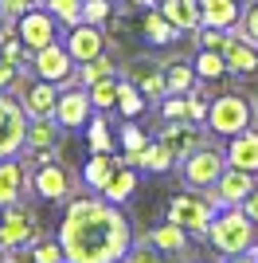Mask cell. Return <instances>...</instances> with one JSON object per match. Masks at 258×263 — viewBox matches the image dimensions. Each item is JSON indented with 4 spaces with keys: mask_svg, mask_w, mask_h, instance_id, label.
I'll use <instances>...</instances> for the list:
<instances>
[{
    "mask_svg": "<svg viewBox=\"0 0 258 263\" xmlns=\"http://www.w3.org/2000/svg\"><path fill=\"white\" fill-rule=\"evenodd\" d=\"M133 224L121 204H110L102 193H78L67 200L59 220V243L67 263H121L133 248Z\"/></svg>",
    "mask_w": 258,
    "mask_h": 263,
    "instance_id": "1",
    "label": "cell"
},
{
    "mask_svg": "<svg viewBox=\"0 0 258 263\" xmlns=\"http://www.w3.org/2000/svg\"><path fill=\"white\" fill-rule=\"evenodd\" d=\"M254 240H258V224L247 216L243 204H235V209H215L211 228H207V243H211V252L239 255V252H250Z\"/></svg>",
    "mask_w": 258,
    "mask_h": 263,
    "instance_id": "2",
    "label": "cell"
},
{
    "mask_svg": "<svg viewBox=\"0 0 258 263\" xmlns=\"http://www.w3.org/2000/svg\"><path fill=\"white\" fill-rule=\"evenodd\" d=\"M207 130L215 138H235V134L250 130L254 126V106H250V95H239V90H227V95H215L207 102Z\"/></svg>",
    "mask_w": 258,
    "mask_h": 263,
    "instance_id": "3",
    "label": "cell"
},
{
    "mask_svg": "<svg viewBox=\"0 0 258 263\" xmlns=\"http://www.w3.org/2000/svg\"><path fill=\"white\" fill-rule=\"evenodd\" d=\"M211 216H215V204L207 200V193H200V189H180V193H172L168 209H164V220L180 224L192 240H207Z\"/></svg>",
    "mask_w": 258,
    "mask_h": 263,
    "instance_id": "4",
    "label": "cell"
},
{
    "mask_svg": "<svg viewBox=\"0 0 258 263\" xmlns=\"http://www.w3.org/2000/svg\"><path fill=\"white\" fill-rule=\"evenodd\" d=\"M78 189H82V173H75L67 161L51 157V161H43L39 169H32V193L39 200H51V204H67L71 197H78Z\"/></svg>",
    "mask_w": 258,
    "mask_h": 263,
    "instance_id": "5",
    "label": "cell"
},
{
    "mask_svg": "<svg viewBox=\"0 0 258 263\" xmlns=\"http://www.w3.org/2000/svg\"><path fill=\"white\" fill-rule=\"evenodd\" d=\"M227 169V149H219V145H200L196 154H188L180 165H176V173H180V181L188 189H211L215 181H219V173Z\"/></svg>",
    "mask_w": 258,
    "mask_h": 263,
    "instance_id": "6",
    "label": "cell"
},
{
    "mask_svg": "<svg viewBox=\"0 0 258 263\" xmlns=\"http://www.w3.org/2000/svg\"><path fill=\"white\" fill-rule=\"evenodd\" d=\"M39 236H43L39 216H35L24 200H20V204H8V209H0V243H4L8 252H24V248H32Z\"/></svg>",
    "mask_w": 258,
    "mask_h": 263,
    "instance_id": "7",
    "label": "cell"
},
{
    "mask_svg": "<svg viewBox=\"0 0 258 263\" xmlns=\"http://www.w3.org/2000/svg\"><path fill=\"white\" fill-rule=\"evenodd\" d=\"M32 75L55 83L59 90H67V87L78 83V63L71 59V51L63 47V40H55V44H47L43 51L32 55Z\"/></svg>",
    "mask_w": 258,
    "mask_h": 263,
    "instance_id": "8",
    "label": "cell"
},
{
    "mask_svg": "<svg viewBox=\"0 0 258 263\" xmlns=\"http://www.w3.org/2000/svg\"><path fill=\"white\" fill-rule=\"evenodd\" d=\"M157 142L176 157V165L184 161L188 154H196L200 145L211 142V130H207L204 122H192V118H180V122H164L161 134H157Z\"/></svg>",
    "mask_w": 258,
    "mask_h": 263,
    "instance_id": "9",
    "label": "cell"
},
{
    "mask_svg": "<svg viewBox=\"0 0 258 263\" xmlns=\"http://www.w3.org/2000/svg\"><path fill=\"white\" fill-rule=\"evenodd\" d=\"M24 138H28V114L16 102V95L0 90V161L24 154Z\"/></svg>",
    "mask_w": 258,
    "mask_h": 263,
    "instance_id": "10",
    "label": "cell"
},
{
    "mask_svg": "<svg viewBox=\"0 0 258 263\" xmlns=\"http://www.w3.org/2000/svg\"><path fill=\"white\" fill-rule=\"evenodd\" d=\"M121 79H129L133 87L145 95L149 102H161L168 95V79H164V59H153V55H133L121 71Z\"/></svg>",
    "mask_w": 258,
    "mask_h": 263,
    "instance_id": "11",
    "label": "cell"
},
{
    "mask_svg": "<svg viewBox=\"0 0 258 263\" xmlns=\"http://www.w3.org/2000/svg\"><path fill=\"white\" fill-rule=\"evenodd\" d=\"M254 185H258L254 173L239 169V165H227L223 173H219V181H215L211 189H204V193H207V200H211L215 209H235V204H243V200L250 197Z\"/></svg>",
    "mask_w": 258,
    "mask_h": 263,
    "instance_id": "12",
    "label": "cell"
},
{
    "mask_svg": "<svg viewBox=\"0 0 258 263\" xmlns=\"http://www.w3.org/2000/svg\"><path fill=\"white\" fill-rule=\"evenodd\" d=\"M16 102L24 106L28 118H55V102H59V87L47 83V79H35V75H24L20 87L12 90Z\"/></svg>",
    "mask_w": 258,
    "mask_h": 263,
    "instance_id": "13",
    "label": "cell"
},
{
    "mask_svg": "<svg viewBox=\"0 0 258 263\" xmlns=\"http://www.w3.org/2000/svg\"><path fill=\"white\" fill-rule=\"evenodd\" d=\"M63 47L71 51V59L82 67V63H90V59H98V55H106L110 40H106V28L82 20V24H75V28L63 32Z\"/></svg>",
    "mask_w": 258,
    "mask_h": 263,
    "instance_id": "14",
    "label": "cell"
},
{
    "mask_svg": "<svg viewBox=\"0 0 258 263\" xmlns=\"http://www.w3.org/2000/svg\"><path fill=\"white\" fill-rule=\"evenodd\" d=\"M59 28H63V24L55 20L51 12L43 8H32V12H24L20 20H16V32H20V40L24 44H28V51H43V47L47 44H55V40H59Z\"/></svg>",
    "mask_w": 258,
    "mask_h": 263,
    "instance_id": "15",
    "label": "cell"
},
{
    "mask_svg": "<svg viewBox=\"0 0 258 263\" xmlns=\"http://www.w3.org/2000/svg\"><path fill=\"white\" fill-rule=\"evenodd\" d=\"M223 59H227V71H231V79H243V83L258 79V44H250L243 32H231V35H227Z\"/></svg>",
    "mask_w": 258,
    "mask_h": 263,
    "instance_id": "16",
    "label": "cell"
},
{
    "mask_svg": "<svg viewBox=\"0 0 258 263\" xmlns=\"http://www.w3.org/2000/svg\"><path fill=\"white\" fill-rule=\"evenodd\" d=\"M55 118H59V126H67V130L90 126V118H94V106H90V90H86L82 83H78V87L59 90V102H55Z\"/></svg>",
    "mask_w": 258,
    "mask_h": 263,
    "instance_id": "17",
    "label": "cell"
},
{
    "mask_svg": "<svg viewBox=\"0 0 258 263\" xmlns=\"http://www.w3.org/2000/svg\"><path fill=\"white\" fill-rule=\"evenodd\" d=\"M67 126L59 118H28V138H24V154H59L67 145Z\"/></svg>",
    "mask_w": 258,
    "mask_h": 263,
    "instance_id": "18",
    "label": "cell"
},
{
    "mask_svg": "<svg viewBox=\"0 0 258 263\" xmlns=\"http://www.w3.org/2000/svg\"><path fill=\"white\" fill-rule=\"evenodd\" d=\"M28 185H32V173H28L24 157H4V161H0V209L20 204Z\"/></svg>",
    "mask_w": 258,
    "mask_h": 263,
    "instance_id": "19",
    "label": "cell"
},
{
    "mask_svg": "<svg viewBox=\"0 0 258 263\" xmlns=\"http://www.w3.org/2000/svg\"><path fill=\"white\" fill-rule=\"evenodd\" d=\"M141 40H145V44L149 47H172L176 44V40H180V28H176V24L168 20V16H164L161 8H145V16H141Z\"/></svg>",
    "mask_w": 258,
    "mask_h": 263,
    "instance_id": "20",
    "label": "cell"
},
{
    "mask_svg": "<svg viewBox=\"0 0 258 263\" xmlns=\"http://www.w3.org/2000/svg\"><path fill=\"white\" fill-rule=\"evenodd\" d=\"M145 240H149L157 252H168V255H192V236H188L180 224H172V220H164V224L149 228V232H145Z\"/></svg>",
    "mask_w": 258,
    "mask_h": 263,
    "instance_id": "21",
    "label": "cell"
},
{
    "mask_svg": "<svg viewBox=\"0 0 258 263\" xmlns=\"http://www.w3.org/2000/svg\"><path fill=\"white\" fill-rule=\"evenodd\" d=\"M227 165H239V169L258 177V130L254 126L235 134V138H227Z\"/></svg>",
    "mask_w": 258,
    "mask_h": 263,
    "instance_id": "22",
    "label": "cell"
},
{
    "mask_svg": "<svg viewBox=\"0 0 258 263\" xmlns=\"http://www.w3.org/2000/svg\"><path fill=\"white\" fill-rule=\"evenodd\" d=\"M200 12H204L207 28L235 32L239 20H243V0H200Z\"/></svg>",
    "mask_w": 258,
    "mask_h": 263,
    "instance_id": "23",
    "label": "cell"
},
{
    "mask_svg": "<svg viewBox=\"0 0 258 263\" xmlns=\"http://www.w3.org/2000/svg\"><path fill=\"white\" fill-rule=\"evenodd\" d=\"M137 165H125L118 161V169L110 173V181L102 185V197L110 200V204H125V200H133V193H137Z\"/></svg>",
    "mask_w": 258,
    "mask_h": 263,
    "instance_id": "24",
    "label": "cell"
},
{
    "mask_svg": "<svg viewBox=\"0 0 258 263\" xmlns=\"http://www.w3.org/2000/svg\"><path fill=\"white\" fill-rule=\"evenodd\" d=\"M157 8L168 16L184 35H196L200 32V24H204V12H200V0H161Z\"/></svg>",
    "mask_w": 258,
    "mask_h": 263,
    "instance_id": "25",
    "label": "cell"
},
{
    "mask_svg": "<svg viewBox=\"0 0 258 263\" xmlns=\"http://www.w3.org/2000/svg\"><path fill=\"white\" fill-rule=\"evenodd\" d=\"M164 79H168V95H192L200 87L192 59H164Z\"/></svg>",
    "mask_w": 258,
    "mask_h": 263,
    "instance_id": "26",
    "label": "cell"
},
{
    "mask_svg": "<svg viewBox=\"0 0 258 263\" xmlns=\"http://www.w3.org/2000/svg\"><path fill=\"white\" fill-rule=\"evenodd\" d=\"M129 165H137L141 173H149V177H161V173H172V169H176V157H172L161 142H149L141 154H133Z\"/></svg>",
    "mask_w": 258,
    "mask_h": 263,
    "instance_id": "27",
    "label": "cell"
},
{
    "mask_svg": "<svg viewBox=\"0 0 258 263\" xmlns=\"http://www.w3.org/2000/svg\"><path fill=\"white\" fill-rule=\"evenodd\" d=\"M118 161L121 157H114V154H90V161H86V169H82V185L90 189V193H102V185H106L110 173L118 169Z\"/></svg>",
    "mask_w": 258,
    "mask_h": 263,
    "instance_id": "28",
    "label": "cell"
},
{
    "mask_svg": "<svg viewBox=\"0 0 258 263\" xmlns=\"http://www.w3.org/2000/svg\"><path fill=\"white\" fill-rule=\"evenodd\" d=\"M196 75H200V83H223L231 71H227V59H223V51H196Z\"/></svg>",
    "mask_w": 258,
    "mask_h": 263,
    "instance_id": "29",
    "label": "cell"
},
{
    "mask_svg": "<svg viewBox=\"0 0 258 263\" xmlns=\"http://www.w3.org/2000/svg\"><path fill=\"white\" fill-rule=\"evenodd\" d=\"M90 90V106L98 110V114H110V110H118V95H121V75H110L102 79V83H94Z\"/></svg>",
    "mask_w": 258,
    "mask_h": 263,
    "instance_id": "30",
    "label": "cell"
},
{
    "mask_svg": "<svg viewBox=\"0 0 258 263\" xmlns=\"http://www.w3.org/2000/svg\"><path fill=\"white\" fill-rule=\"evenodd\" d=\"M118 110H121V118H129V122H137L145 110H149V99L141 95L129 79H121V95H118Z\"/></svg>",
    "mask_w": 258,
    "mask_h": 263,
    "instance_id": "31",
    "label": "cell"
},
{
    "mask_svg": "<svg viewBox=\"0 0 258 263\" xmlns=\"http://www.w3.org/2000/svg\"><path fill=\"white\" fill-rule=\"evenodd\" d=\"M24 255H28V263H67V252H63V243H59V236L55 240L39 236L32 248H24Z\"/></svg>",
    "mask_w": 258,
    "mask_h": 263,
    "instance_id": "32",
    "label": "cell"
},
{
    "mask_svg": "<svg viewBox=\"0 0 258 263\" xmlns=\"http://www.w3.org/2000/svg\"><path fill=\"white\" fill-rule=\"evenodd\" d=\"M110 75H121L118 63H114L110 55H98V59L78 67V83H82V87H94V83H102V79H110Z\"/></svg>",
    "mask_w": 258,
    "mask_h": 263,
    "instance_id": "33",
    "label": "cell"
},
{
    "mask_svg": "<svg viewBox=\"0 0 258 263\" xmlns=\"http://www.w3.org/2000/svg\"><path fill=\"white\" fill-rule=\"evenodd\" d=\"M86 142H90V154H114V138H110V122L106 114H98L90 118V130H86Z\"/></svg>",
    "mask_w": 258,
    "mask_h": 263,
    "instance_id": "34",
    "label": "cell"
},
{
    "mask_svg": "<svg viewBox=\"0 0 258 263\" xmlns=\"http://www.w3.org/2000/svg\"><path fill=\"white\" fill-rule=\"evenodd\" d=\"M43 8L63 24V32L75 28V24H82V0H43Z\"/></svg>",
    "mask_w": 258,
    "mask_h": 263,
    "instance_id": "35",
    "label": "cell"
},
{
    "mask_svg": "<svg viewBox=\"0 0 258 263\" xmlns=\"http://www.w3.org/2000/svg\"><path fill=\"white\" fill-rule=\"evenodd\" d=\"M149 142H153V138L141 130V126H133V122H129V126H121V161L129 165V161H133V154H141Z\"/></svg>",
    "mask_w": 258,
    "mask_h": 263,
    "instance_id": "36",
    "label": "cell"
},
{
    "mask_svg": "<svg viewBox=\"0 0 258 263\" xmlns=\"http://www.w3.org/2000/svg\"><path fill=\"white\" fill-rule=\"evenodd\" d=\"M82 20L106 28V24L114 20V0H82Z\"/></svg>",
    "mask_w": 258,
    "mask_h": 263,
    "instance_id": "37",
    "label": "cell"
},
{
    "mask_svg": "<svg viewBox=\"0 0 258 263\" xmlns=\"http://www.w3.org/2000/svg\"><path fill=\"white\" fill-rule=\"evenodd\" d=\"M157 106H161V122H180V118H188V95H164Z\"/></svg>",
    "mask_w": 258,
    "mask_h": 263,
    "instance_id": "38",
    "label": "cell"
},
{
    "mask_svg": "<svg viewBox=\"0 0 258 263\" xmlns=\"http://www.w3.org/2000/svg\"><path fill=\"white\" fill-rule=\"evenodd\" d=\"M227 35H231V32H223V28H207V24H200V32H196V47H204V51H223Z\"/></svg>",
    "mask_w": 258,
    "mask_h": 263,
    "instance_id": "39",
    "label": "cell"
},
{
    "mask_svg": "<svg viewBox=\"0 0 258 263\" xmlns=\"http://www.w3.org/2000/svg\"><path fill=\"white\" fill-rule=\"evenodd\" d=\"M24 75H32V71H24L20 63H12V59H4V55H0V90H8V95H12V90L20 87Z\"/></svg>",
    "mask_w": 258,
    "mask_h": 263,
    "instance_id": "40",
    "label": "cell"
},
{
    "mask_svg": "<svg viewBox=\"0 0 258 263\" xmlns=\"http://www.w3.org/2000/svg\"><path fill=\"white\" fill-rule=\"evenodd\" d=\"M235 32H243L250 40V44H258V0H250V4H243V20H239Z\"/></svg>",
    "mask_w": 258,
    "mask_h": 263,
    "instance_id": "41",
    "label": "cell"
},
{
    "mask_svg": "<svg viewBox=\"0 0 258 263\" xmlns=\"http://www.w3.org/2000/svg\"><path fill=\"white\" fill-rule=\"evenodd\" d=\"M188 118L192 122H207V99L200 95V87L188 95Z\"/></svg>",
    "mask_w": 258,
    "mask_h": 263,
    "instance_id": "42",
    "label": "cell"
},
{
    "mask_svg": "<svg viewBox=\"0 0 258 263\" xmlns=\"http://www.w3.org/2000/svg\"><path fill=\"white\" fill-rule=\"evenodd\" d=\"M0 4H4V12H8L12 20H20L24 12H32V8H39L43 0H0Z\"/></svg>",
    "mask_w": 258,
    "mask_h": 263,
    "instance_id": "43",
    "label": "cell"
},
{
    "mask_svg": "<svg viewBox=\"0 0 258 263\" xmlns=\"http://www.w3.org/2000/svg\"><path fill=\"white\" fill-rule=\"evenodd\" d=\"M243 209H247V216H250V220H254V224H258V185L250 189V197L243 200Z\"/></svg>",
    "mask_w": 258,
    "mask_h": 263,
    "instance_id": "44",
    "label": "cell"
},
{
    "mask_svg": "<svg viewBox=\"0 0 258 263\" xmlns=\"http://www.w3.org/2000/svg\"><path fill=\"white\" fill-rule=\"evenodd\" d=\"M223 263H258L254 252H239V255H223Z\"/></svg>",
    "mask_w": 258,
    "mask_h": 263,
    "instance_id": "45",
    "label": "cell"
},
{
    "mask_svg": "<svg viewBox=\"0 0 258 263\" xmlns=\"http://www.w3.org/2000/svg\"><path fill=\"white\" fill-rule=\"evenodd\" d=\"M129 4H137V8H157L161 0H129Z\"/></svg>",
    "mask_w": 258,
    "mask_h": 263,
    "instance_id": "46",
    "label": "cell"
},
{
    "mask_svg": "<svg viewBox=\"0 0 258 263\" xmlns=\"http://www.w3.org/2000/svg\"><path fill=\"white\" fill-rule=\"evenodd\" d=\"M8 259H12V252L4 248V243H0V263H8Z\"/></svg>",
    "mask_w": 258,
    "mask_h": 263,
    "instance_id": "47",
    "label": "cell"
},
{
    "mask_svg": "<svg viewBox=\"0 0 258 263\" xmlns=\"http://www.w3.org/2000/svg\"><path fill=\"white\" fill-rule=\"evenodd\" d=\"M250 106H254V122H258V90L250 95Z\"/></svg>",
    "mask_w": 258,
    "mask_h": 263,
    "instance_id": "48",
    "label": "cell"
},
{
    "mask_svg": "<svg viewBox=\"0 0 258 263\" xmlns=\"http://www.w3.org/2000/svg\"><path fill=\"white\" fill-rule=\"evenodd\" d=\"M12 20V16H8V12H4V4H0V28H4V24H8Z\"/></svg>",
    "mask_w": 258,
    "mask_h": 263,
    "instance_id": "49",
    "label": "cell"
},
{
    "mask_svg": "<svg viewBox=\"0 0 258 263\" xmlns=\"http://www.w3.org/2000/svg\"><path fill=\"white\" fill-rule=\"evenodd\" d=\"M121 263H129V259H121Z\"/></svg>",
    "mask_w": 258,
    "mask_h": 263,
    "instance_id": "50",
    "label": "cell"
}]
</instances>
